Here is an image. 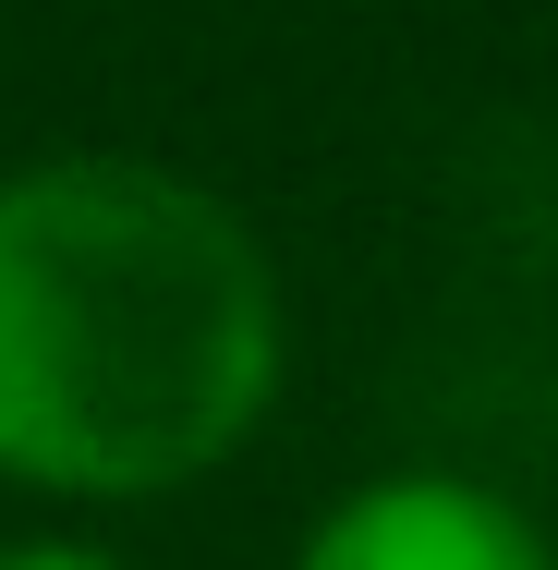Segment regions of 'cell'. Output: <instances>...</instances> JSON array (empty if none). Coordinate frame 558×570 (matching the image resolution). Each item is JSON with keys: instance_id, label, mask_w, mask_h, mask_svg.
I'll return each mask as SVG.
<instances>
[{"instance_id": "2", "label": "cell", "mask_w": 558, "mask_h": 570, "mask_svg": "<svg viewBox=\"0 0 558 570\" xmlns=\"http://www.w3.org/2000/svg\"><path fill=\"white\" fill-rule=\"evenodd\" d=\"M292 570H547V547L522 534L510 498L449 485V473H401V485L340 498Z\"/></svg>"}, {"instance_id": "3", "label": "cell", "mask_w": 558, "mask_h": 570, "mask_svg": "<svg viewBox=\"0 0 558 570\" xmlns=\"http://www.w3.org/2000/svg\"><path fill=\"white\" fill-rule=\"evenodd\" d=\"M0 570H110V559H86V547H12Z\"/></svg>"}, {"instance_id": "1", "label": "cell", "mask_w": 558, "mask_h": 570, "mask_svg": "<svg viewBox=\"0 0 558 570\" xmlns=\"http://www.w3.org/2000/svg\"><path fill=\"white\" fill-rule=\"evenodd\" d=\"M280 389V279L207 183L61 158L0 183V473L61 498L183 485Z\"/></svg>"}]
</instances>
